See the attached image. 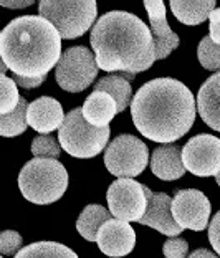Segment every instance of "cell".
<instances>
[{
  "instance_id": "3",
  "label": "cell",
  "mask_w": 220,
  "mask_h": 258,
  "mask_svg": "<svg viewBox=\"0 0 220 258\" xmlns=\"http://www.w3.org/2000/svg\"><path fill=\"white\" fill-rule=\"evenodd\" d=\"M0 58L17 76H46L61 58V37L43 17H19L0 32Z\"/></svg>"
},
{
  "instance_id": "6",
  "label": "cell",
  "mask_w": 220,
  "mask_h": 258,
  "mask_svg": "<svg viewBox=\"0 0 220 258\" xmlns=\"http://www.w3.org/2000/svg\"><path fill=\"white\" fill-rule=\"evenodd\" d=\"M95 0H80V2H58L43 0L38 5V14L56 28L61 38L73 40L88 32L96 20Z\"/></svg>"
},
{
  "instance_id": "15",
  "label": "cell",
  "mask_w": 220,
  "mask_h": 258,
  "mask_svg": "<svg viewBox=\"0 0 220 258\" xmlns=\"http://www.w3.org/2000/svg\"><path fill=\"white\" fill-rule=\"evenodd\" d=\"M65 114L58 99L42 96L35 99L27 108V124L40 134H50L60 129Z\"/></svg>"
},
{
  "instance_id": "16",
  "label": "cell",
  "mask_w": 220,
  "mask_h": 258,
  "mask_svg": "<svg viewBox=\"0 0 220 258\" xmlns=\"http://www.w3.org/2000/svg\"><path fill=\"white\" fill-rule=\"evenodd\" d=\"M151 171L161 180H177L185 174L181 148L176 144H162L151 154Z\"/></svg>"
},
{
  "instance_id": "31",
  "label": "cell",
  "mask_w": 220,
  "mask_h": 258,
  "mask_svg": "<svg viewBox=\"0 0 220 258\" xmlns=\"http://www.w3.org/2000/svg\"><path fill=\"white\" fill-rule=\"evenodd\" d=\"M46 76H40V78H23V76H17L14 75V80L17 86H22V88H27V90H30V88H37L40 85H43Z\"/></svg>"
},
{
  "instance_id": "19",
  "label": "cell",
  "mask_w": 220,
  "mask_h": 258,
  "mask_svg": "<svg viewBox=\"0 0 220 258\" xmlns=\"http://www.w3.org/2000/svg\"><path fill=\"white\" fill-rule=\"evenodd\" d=\"M169 5L176 19L185 25H199V23L205 22L210 17L212 10L217 7L215 0H200V2L172 0Z\"/></svg>"
},
{
  "instance_id": "34",
  "label": "cell",
  "mask_w": 220,
  "mask_h": 258,
  "mask_svg": "<svg viewBox=\"0 0 220 258\" xmlns=\"http://www.w3.org/2000/svg\"><path fill=\"white\" fill-rule=\"evenodd\" d=\"M5 72H7V67H5L2 58H0V75H5Z\"/></svg>"
},
{
  "instance_id": "36",
  "label": "cell",
  "mask_w": 220,
  "mask_h": 258,
  "mask_svg": "<svg viewBox=\"0 0 220 258\" xmlns=\"http://www.w3.org/2000/svg\"><path fill=\"white\" fill-rule=\"evenodd\" d=\"M0 258H2V256H0Z\"/></svg>"
},
{
  "instance_id": "32",
  "label": "cell",
  "mask_w": 220,
  "mask_h": 258,
  "mask_svg": "<svg viewBox=\"0 0 220 258\" xmlns=\"http://www.w3.org/2000/svg\"><path fill=\"white\" fill-rule=\"evenodd\" d=\"M32 4V0H0V5L7 9H25L30 7Z\"/></svg>"
},
{
  "instance_id": "29",
  "label": "cell",
  "mask_w": 220,
  "mask_h": 258,
  "mask_svg": "<svg viewBox=\"0 0 220 258\" xmlns=\"http://www.w3.org/2000/svg\"><path fill=\"white\" fill-rule=\"evenodd\" d=\"M208 240H210L213 250L220 255V210L212 219L210 225H208Z\"/></svg>"
},
{
  "instance_id": "12",
  "label": "cell",
  "mask_w": 220,
  "mask_h": 258,
  "mask_svg": "<svg viewBox=\"0 0 220 258\" xmlns=\"http://www.w3.org/2000/svg\"><path fill=\"white\" fill-rule=\"evenodd\" d=\"M98 248L101 253L111 258H121L129 255L136 245V232L127 222L109 219L104 222L96 235Z\"/></svg>"
},
{
  "instance_id": "35",
  "label": "cell",
  "mask_w": 220,
  "mask_h": 258,
  "mask_svg": "<svg viewBox=\"0 0 220 258\" xmlns=\"http://www.w3.org/2000/svg\"><path fill=\"white\" fill-rule=\"evenodd\" d=\"M215 180H217V184H218V187H220V172L215 175Z\"/></svg>"
},
{
  "instance_id": "7",
  "label": "cell",
  "mask_w": 220,
  "mask_h": 258,
  "mask_svg": "<svg viewBox=\"0 0 220 258\" xmlns=\"http://www.w3.org/2000/svg\"><path fill=\"white\" fill-rule=\"evenodd\" d=\"M148 159V146L132 134H119L104 151V166L113 175L121 179H132L142 174Z\"/></svg>"
},
{
  "instance_id": "14",
  "label": "cell",
  "mask_w": 220,
  "mask_h": 258,
  "mask_svg": "<svg viewBox=\"0 0 220 258\" xmlns=\"http://www.w3.org/2000/svg\"><path fill=\"white\" fill-rule=\"evenodd\" d=\"M146 197H148V207L142 219L139 220V224L153 227L154 230H158L162 235L167 237L181 235L182 228L172 219V212H171L172 199L167 194L149 190L148 187H146Z\"/></svg>"
},
{
  "instance_id": "18",
  "label": "cell",
  "mask_w": 220,
  "mask_h": 258,
  "mask_svg": "<svg viewBox=\"0 0 220 258\" xmlns=\"http://www.w3.org/2000/svg\"><path fill=\"white\" fill-rule=\"evenodd\" d=\"M85 121L93 127H106L118 114L114 99L103 91H93L81 106Z\"/></svg>"
},
{
  "instance_id": "11",
  "label": "cell",
  "mask_w": 220,
  "mask_h": 258,
  "mask_svg": "<svg viewBox=\"0 0 220 258\" xmlns=\"http://www.w3.org/2000/svg\"><path fill=\"white\" fill-rule=\"evenodd\" d=\"M171 212H172V219L176 220V224L182 230L184 228H189V230L194 232H202L207 228L212 212V205L204 192L187 189V190H179L172 197Z\"/></svg>"
},
{
  "instance_id": "24",
  "label": "cell",
  "mask_w": 220,
  "mask_h": 258,
  "mask_svg": "<svg viewBox=\"0 0 220 258\" xmlns=\"http://www.w3.org/2000/svg\"><path fill=\"white\" fill-rule=\"evenodd\" d=\"M20 101L15 81L5 75H0V116L10 114Z\"/></svg>"
},
{
  "instance_id": "2",
  "label": "cell",
  "mask_w": 220,
  "mask_h": 258,
  "mask_svg": "<svg viewBox=\"0 0 220 258\" xmlns=\"http://www.w3.org/2000/svg\"><path fill=\"white\" fill-rule=\"evenodd\" d=\"M90 43L98 70L123 72L126 80L146 72L156 61L149 27L129 12L113 10L101 15L91 28Z\"/></svg>"
},
{
  "instance_id": "22",
  "label": "cell",
  "mask_w": 220,
  "mask_h": 258,
  "mask_svg": "<svg viewBox=\"0 0 220 258\" xmlns=\"http://www.w3.org/2000/svg\"><path fill=\"white\" fill-rule=\"evenodd\" d=\"M15 258H78L71 248L56 242H37L23 247Z\"/></svg>"
},
{
  "instance_id": "9",
  "label": "cell",
  "mask_w": 220,
  "mask_h": 258,
  "mask_svg": "<svg viewBox=\"0 0 220 258\" xmlns=\"http://www.w3.org/2000/svg\"><path fill=\"white\" fill-rule=\"evenodd\" d=\"M109 214L123 222H139L148 207L146 185L134 179H118L109 185L108 194Z\"/></svg>"
},
{
  "instance_id": "13",
  "label": "cell",
  "mask_w": 220,
  "mask_h": 258,
  "mask_svg": "<svg viewBox=\"0 0 220 258\" xmlns=\"http://www.w3.org/2000/svg\"><path fill=\"white\" fill-rule=\"evenodd\" d=\"M144 7L149 17V30L154 42L156 60H164L179 46V37L171 30L166 20V5L161 0H146Z\"/></svg>"
},
{
  "instance_id": "27",
  "label": "cell",
  "mask_w": 220,
  "mask_h": 258,
  "mask_svg": "<svg viewBox=\"0 0 220 258\" xmlns=\"http://www.w3.org/2000/svg\"><path fill=\"white\" fill-rule=\"evenodd\" d=\"M23 238L15 230H4L0 233V253L2 255H17L22 250Z\"/></svg>"
},
{
  "instance_id": "21",
  "label": "cell",
  "mask_w": 220,
  "mask_h": 258,
  "mask_svg": "<svg viewBox=\"0 0 220 258\" xmlns=\"http://www.w3.org/2000/svg\"><path fill=\"white\" fill-rule=\"evenodd\" d=\"M95 91L108 93V95L114 99L118 113H121V111H124L127 106H129L131 98H132L131 83L124 78V76H119V75H109V76L101 78L100 81H96Z\"/></svg>"
},
{
  "instance_id": "5",
  "label": "cell",
  "mask_w": 220,
  "mask_h": 258,
  "mask_svg": "<svg viewBox=\"0 0 220 258\" xmlns=\"http://www.w3.org/2000/svg\"><path fill=\"white\" fill-rule=\"evenodd\" d=\"M109 139V126L93 127L85 121L81 108H75L65 116L61 127L58 129V141L61 149L78 159H90L106 148Z\"/></svg>"
},
{
  "instance_id": "28",
  "label": "cell",
  "mask_w": 220,
  "mask_h": 258,
  "mask_svg": "<svg viewBox=\"0 0 220 258\" xmlns=\"http://www.w3.org/2000/svg\"><path fill=\"white\" fill-rule=\"evenodd\" d=\"M189 251V243L181 237H172L166 240L164 247H162V253L166 258H185Z\"/></svg>"
},
{
  "instance_id": "23",
  "label": "cell",
  "mask_w": 220,
  "mask_h": 258,
  "mask_svg": "<svg viewBox=\"0 0 220 258\" xmlns=\"http://www.w3.org/2000/svg\"><path fill=\"white\" fill-rule=\"evenodd\" d=\"M27 108L28 103L25 98H20L17 108L10 114L0 116V136L14 138L25 133L27 129Z\"/></svg>"
},
{
  "instance_id": "20",
  "label": "cell",
  "mask_w": 220,
  "mask_h": 258,
  "mask_svg": "<svg viewBox=\"0 0 220 258\" xmlns=\"http://www.w3.org/2000/svg\"><path fill=\"white\" fill-rule=\"evenodd\" d=\"M113 219V215L109 214L108 209H104L103 205L91 204L81 210V214L77 220V230L81 237L88 242H96V235L103 227L104 222Z\"/></svg>"
},
{
  "instance_id": "1",
  "label": "cell",
  "mask_w": 220,
  "mask_h": 258,
  "mask_svg": "<svg viewBox=\"0 0 220 258\" xmlns=\"http://www.w3.org/2000/svg\"><path fill=\"white\" fill-rule=\"evenodd\" d=\"M192 91L176 78H154L139 88L131 116L142 136L162 144L181 139L195 121Z\"/></svg>"
},
{
  "instance_id": "8",
  "label": "cell",
  "mask_w": 220,
  "mask_h": 258,
  "mask_svg": "<svg viewBox=\"0 0 220 258\" xmlns=\"http://www.w3.org/2000/svg\"><path fill=\"white\" fill-rule=\"evenodd\" d=\"M56 81L65 91L80 93L96 80L98 64L86 46H71L56 64Z\"/></svg>"
},
{
  "instance_id": "25",
  "label": "cell",
  "mask_w": 220,
  "mask_h": 258,
  "mask_svg": "<svg viewBox=\"0 0 220 258\" xmlns=\"http://www.w3.org/2000/svg\"><path fill=\"white\" fill-rule=\"evenodd\" d=\"M197 56L204 68L210 72H220V45H215L208 37H204L199 43Z\"/></svg>"
},
{
  "instance_id": "33",
  "label": "cell",
  "mask_w": 220,
  "mask_h": 258,
  "mask_svg": "<svg viewBox=\"0 0 220 258\" xmlns=\"http://www.w3.org/2000/svg\"><path fill=\"white\" fill-rule=\"evenodd\" d=\"M189 258H220V256L212 253V251L207 248H199V250H195L194 253H190Z\"/></svg>"
},
{
  "instance_id": "30",
  "label": "cell",
  "mask_w": 220,
  "mask_h": 258,
  "mask_svg": "<svg viewBox=\"0 0 220 258\" xmlns=\"http://www.w3.org/2000/svg\"><path fill=\"white\" fill-rule=\"evenodd\" d=\"M208 20H210V35H208V38L215 45H220V9L218 7L212 10Z\"/></svg>"
},
{
  "instance_id": "4",
  "label": "cell",
  "mask_w": 220,
  "mask_h": 258,
  "mask_svg": "<svg viewBox=\"0 0 220 258\" xmlns=\"http://www.w3.org/2000/svg\"><path fill=\"white\" fill-rule=\"evenodd\" d=\"M22 196L33 204H53L68 189V172L65 166L50 157H33L19 174Z\"/></svg>"
},
{
  "instance_id": "26",
  "label": "cell",
  "mask_w": 220,
  "mask_h": 258,
  "mask_svg": "<svg viewBox=\"0 0 220 258\" xmlns=\"http://www.w3.org/2000/svg\"><path fill=\"white\" fill-rule=\"evenodd\" d=\"M60 144L56 139L50 134H40L33 139L32 143V154L35 157H50V159H56L60 156Z\"/></svg>"
},
{
  "instance_id": "17",
  "label": "cell",
  "mask_w": 220,
  "mask_h": 258,
  "mask_svg": "<svg viewBox=\"0 0 220 258\" xmlns=\"http://www.w3.org/2000/svg\"><path fill=\"white\" fill-rule=\"evenodd\" d=\"M197 109L208 127L220 131V72L212 75L200 86L197 95Z\"/></svg>"
},
{
  "instance_id": "10",
  "label": "cell",
  "mask_w": 220,
  "mask_h": 258,
  "mask_svg": "<svg viewBox=\"0 0 220 258\" xmlns=\"http://www.w3.org/2000/svg\"><path fill=\"white\" fill-rule=\"evenodd\" d=\"M185 171L197 177H210L220 172V138L213 134H197L181 151Z\"/></svg>"
}]
</instances>
